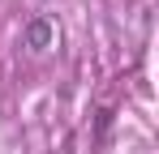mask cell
Here are the masks:
<instances>
[{"instance_id": "6da1fadb", "label": "cell", "mask_w": 159, "mask_h": 154, "mask_svg": "<svg viewBox=\"0 0 159 154\" xmlns=\"http://www.w3.org/2000/svg\"><path fill=\"white\" fill-rule=\"evenodd\" d=\"M52 43H56V26H52V22H43V17H34V22L26 26V47L48 51Z\"/></svg>"}]
</instances>
